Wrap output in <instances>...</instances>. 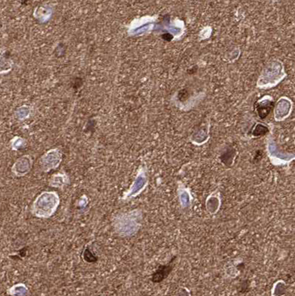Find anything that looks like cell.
Masks as SVG:
<instances>
[{
    "instance_id": "cell-2",
    "label": "cell",
    "mask_w": 295,
    "mask_h": 296,
    "mask_svg": "<svg viewBox=\"0 0 295 296\" xmlns=\"http://www.w3.org/2000/svg\"><path fill=\"white\" fill-rule=\"evenodd\" d=\"M90 252L89 250H85V252H84V259L86 260V261H89V262H93V261H96V258L94 257V256L92 255V256H90Z\"/></svg>"
},
{
    "instance_id": "cell-1",
    "label": "cell",
    "mask_w": 295,
    "mask_h": 296,
    "mask_svg": "<svg viewBox=\"0 0 295 296\" xmlns=\"http://www.w3.org/2000/svg\"><path fill=\"white\" fill-rule=\"evenodd\" d=\"M176 257H174L170 261V263H168L166 265H161L158 268V270L152 274V281L154 283H159L163 281L165 279H167V276L170 275L171 271L173 269V262L174 260Z\"/></svg>"
}]
</instances>
